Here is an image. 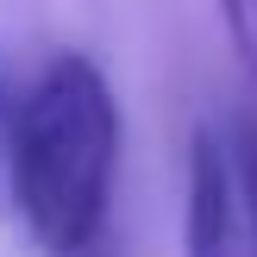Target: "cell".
<instances>
[{
  "label": "cell",
  "mask_w": 257,
  "mask_h": 257,
  "mask_svg": "<svg viewBox=\"0 0 257 257\" xmlns=\"http://www.w3.org/2000/svg\"><path fill=\"white\" fill-rule=\"evenodd\" d=\"M119 176V100L88 57H57L19 100V213L44 251H88Z\"/></svg>",
  "instance_id": "cell-1"
},
{
  "label": "cell",
  "mask_w": 257,
  "mask_h": 257,
  "mask_svg": "<svg viewBox=\"0 0 257 257\" xmlns=\"http://www.w3.org/2000/svg\"><path fill=\"white\" fill-rule=\"evenodd\" d=\"M232 220H238V170H232V145L213 125H195L188 138V213H182V245L195 257H213L232 245Z\"/></svg>",
  "instance_id": "cell-2"
},
{
  "label": "cell",
  "mask_w": 257,
  "mask_h": 257,
  "mask_svg": "<svg viewBox=\"0 0 257 257\" xmlns=\"http://www.w3.org/2000/svg\"><path fill=\"white\" fill-rule=\"evenodd\" d=\"M19 213V100L0 88V220Z\"/></svg>",
  "instance_id": "cell-3"
},
{
  "label": "cell",
  "mask_w": 257,
  "mask_h": 257,
  "mask_svg": "<svg viewBox=\"0 0 257 257\" xmlns=\"http://www.w3.org/2000/svg\"><path fill=\"white\" fill-rule=\"evenodd\" d=\"M220 25H226L232 57L257 75V0H220Z\"/></svg>",
  "instance_id": "cell-4"
},
{
  "label": "cell",
  "mask_w": 257,
  "mask_h": 257,
  "mask_svg": "<svg viewBox=\"0 0 257 257\" xmlns=\"http://www.w3.org/2000/svg\"><path fill=\"white\" fill-rule=\"evenodd\" d=\"M232 170H238V201H245L251 245H257V125H238L232 132Z\"/></svg>",
  "instance_id": "cell-5"
}]
</instances>
